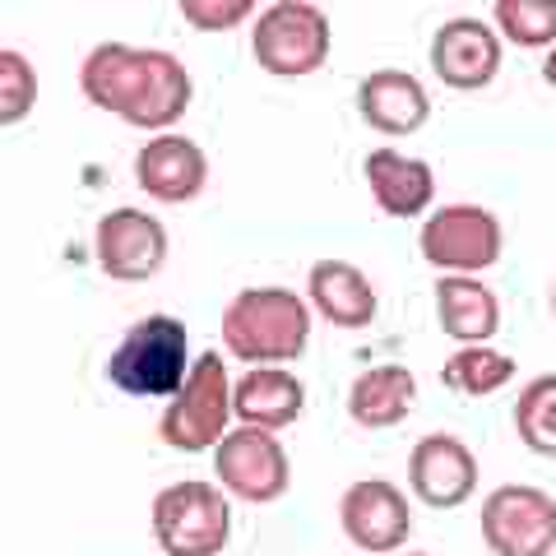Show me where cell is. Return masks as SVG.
Instances as JSON below:
<instances>
[{"mask_svg": "<svg viewBox=\"0 0 556 556\" xmlns=\"http://www.w3.org/2000/svg\"><path fill=\"white\" fill-rule=\"evenodd\" d=\"M79 93L93 108L130 121L135 130L172 135V126L190 112V70L159 47L98 42L79 65Z\"/></svg>", "mask_w": 556, "mask_h": 556, "instance_id": "1", "label": "cell"}, {"mask_svg": "<svg viewBox=\"0 0 556 556\" xmlns=\"http://www.w3.org/2000/svg\"><path fill=\"white\" fill-rule=\"evenodd\" d=\"M223 348L251 367H283L298 362L311 343V311L288 288H241L223 306Z\"/></svg>", "mask_w": 556, "mask_h": 556, "instance_id": "2", "label": "cell"}, {"mask_svg": "<svg viewBox=\"0 0 556 556\" xmlns=\"http://www.w3.org/2000/svg\"><path fill=\"white\" fill-rule=\"evenodd\" d=\"M186 325L177 316H144L135 320L108 357V376L121 394L135 399H177L190 376Z\"/></svg>", "mask_w": 556, "mask_h": 556, "instance_id": "3", "label": "cell"}, {"mask_svg": "<svg viewBox=\"0 0 556 556\" xmlns=\"http://www.w3.org/2000/svg\"><path fill=\"white\" fill-rule=\"evenodd\" d=\"M153 538L167 556H218L232 538V501L218 482H172L153 501Z\"/></svg>", "mask_w": 556, "mask_h": 556, "instance_id": "4", "label": "cell"}, {"mask_svg": "<svg viewBox=\"0 0 556 556\" xmlns=\"http://www.w3.org/2000/svg\"><path fill=\"white\" fill-rule=\"evenodd\" d=\"M228 417H232V376L223 353L195 357L186 386L177 399H167V413L159 422V437L181 450V455H200V450H218L228 437Z\"/></svg>", "mask_w": 556, "mask_h": 556, "instance_id": "5", "label": "cell"}, {"mask_svg": "<svg viewBox=\"0 0 556 556\" xmlns=\"http://www.w3.org/2000/svg\"><path fill=\"white\" fill-rule=\"evenodd\" d=\"M251 51L255 65L278 79L316 75L329 61V20L320 5L306 0H274L255 14L251 24Z\"/></svg>", "mask_w": 556, "mask_h": 556, "instance_id": "6", "label": "cell"}, {"mask_svg": "<svg viewBox=\"0 0 556 556\" xmlns=\"http://www.w3.org/2000/svg\"><path fill=\"white\" fill-rule=\"evenodd\" d=\"M417 251H422L427 265H437L445 274H482L506 251V232H501V218L492 208L445 204L437 214H427Z\"/></svg>", "mask_w": 556, "mask_h": 556, "instance_id": "7", "label": "cell"}, {"mask_svg": "<svg viewBox=\"0 0 556 556\" xmlns=\"http://www.w3.org/2000/svg\"><path fill=\"white\" fill-rule=\"evenodd\" d=\"M478 529L492 556H547L556 547V501L543 486L506 482L482 501Z\"/></svg>", "mask_w": 556, "mask_h": 556, "instance_id": "8", "label": "cell"}, {"mask_svg": "<svg viewBox=\"0 0 556 556\" xmlns=\"http://www.w3.org/2000/svg\"><path fill=\"white\" fill-rule=\"evenodd\" d=\"M214 473L228 496L247 501V506H269V501L288 492L292 464L274 431L232 427L228 437H223V445L214 450Z\"/></svg>", "mask_w": 556, "mask_h": 556, "instance_id": "9", "label": "cell"}, {"mask_svg": "<svg viewBox=\"0 0 556 556\" xmlns=\"http://www.w3.org/2000/svg\"><path fill=\"white\" fill-rule=\"evenodd\" d=\"M98 265L116 283H149L167 265V228L149 208H112L93 232Z\"/></svg>", "mask_w": 556, "mask_h": 556, "instance_id": "10", "label": "cell"}, {"mask_svg": "<svg viewBox=\"0 0 556 556\" xmlns=\"http://www.w3.org/2000/svg\"><path fill=\"white\" fill-rule=\"evenodd\" d=\"M339 525H343L353 547L380 556V552H399L408 543L413 510H408V496L399 492L394 482L362 478V482L348 486L343 501H339Z\"/></svg>", "mask_w": 556, "mask_h": 556, "instance_id": "11", "label": "cell"}, {"mask_svg": "<svg viewBox=\"0 0 556 556\" xmlns=\"http://www.w3.org/2000/svg\"><path fill=\"white\" fill-rule=\"evenodd\" d=\"M408 486L431 510H455L478 492V459L459 437L431 431L408 450Z\"/></svg>", "mask_w": 556, "mask_h": 556, "instance_id": "12", "label": "cell"}, {"mask_svg": "<svg viewBox=\"0 0 556 556\" xmlns=\"http://www.w3.org/2000/svg\"><path fill=\"white\" fill-rule=\"evenodd\" d=\"M431 70L445 89H486L501 75V33L486 20H445L431 33Z\"/></svg>", "mask_w": 556, "mask_h": 556, "instance_id": "13", "label": "cell"}, {"mask_svg": "<svg viewBox=\"0 0 556 556\" xmlns=\"http://www.w3.org/2000/svg\"><path fill=\"white\" fill-rule=\"evenodd\" d=\"M135 181L159 204H190L208 181V159L186 135H153L135 153Z\"/></svg>", "mask_w": 556, "mask_h": 556, "instance_id": "14", "label": "cell"}, {"mask_svg": "<svg viewBox=\"0 0 556 556\" xmlns=\"http://www.w3.org/2000/svg\"><path fill=\"white\" fill-rule=\"evenodd\" d=\"M357 112L380 135H417L431 116V98L408 70H371L357 84Z\"/></svg>", "mask_w": 556, "mask_h": 556, "instance_id": "15", "label": "cell"}, {"mask_svg": "<svg viewBox=\"0 0 556 556\" xmlns=\"http://www.w3.org/2000/svg\"><path fill=\"white\" fill-rule=\"evenodd\" d=\"M311 306L334 325V329H367L380 311V298L371 288V278L348 260H316L306 274Z\"/></svg>", "mask_w": 556, "mask_h": 556, "instance_id": "16", "label": "cell"}, {"mask_svg": "<svg viewBox=\"0 0 556 556\" xmlns=\"http://www.w3.org/2000/svg\"><path fill=\"white\" fill-rule=\"evenodd\" d=\"M302 408H306L302 380L283 367H251L232 386V413L241 417V427H260L278 437L283 427L298 422Z\"/></svg>", "mask_w": 556, "mask_h": 556, "instance_id": "17", "label": "cell"}, {"mask_svg": "<svg viewBox=\"0 0 556 556\" xmlns=\"http://www.w3.org/2000/svg\"><path fill=\"white\" fill-rule=\"evenodd\" d=\"M367 186H371V200L380 204V214L417 218V214H427L431 195H437V172L422 159H408V153L371 149L367 153Z\"/></svg>", "mask_w": 556, "mask_h": 556, "instance_id": "18", "label": "cell"}, {"mask_svg": "<svg viewBox=\"0 0 556 556\" xmlns=\"http://www.w3.org/2000/svg\"><path fill=\"white\" fill-rule=\"evenodd\" d=\"M437 325L441 334H450L459 348L486 343L501 329V302L482 278L468 274H450L437 278Z\"/></svg>", "mask_w": 556, "mask_h": 556, "instance_id": "19", "label": "cell"}, {"mask_svg": "<svg viewBox=\"0 0 556 556\" xmlns=\"http://www.w3.org/2000/svg\"><path fill=\"white\" fill-rule=\"evenodd\" d=\"M413 399H417V376L408 367H399V362H386V367H367L353 380L348 417L367 431L399 427L413 413Z\"/></svg>", "mask_w": 556, "mask_h": 556, "instance_id": "20", "label": "cell"}, {"mask_svg": "<svg viewBox=\"0 0 556 556\" xmlns=\"http://www.w3.org/2000/svg\"><path fill=\"white\" fill-rule=\"evenodd\" d=\"M515 380V357L501 353L492 343H473V348H459V353L445 357L441 367V386L468 394V399H486L496 390H506Z\"/></svg>", "mask_w": 556, "mask_h": 556, "instance_id": "21", "label": "cell"}, {"mask_svg": "<svg viewBox=\"0 0 556 556\" xmlns=\"http://www.w3.org/2000/svg\"><path fill=\"white\" fill-rule=\"evenodd\" d=\"M515 431L525 441L529 455L556 459V371L538 376L529 390H519L515 399Z\"/></svg>", "mask_w": 556, "mask_h": 556, "instance_id": "22", "label": "cell"}, {"mask_svg": "<svg viewBox=\"0 0 556 556\" xmlns=\"http://www.w3.org/2000/svg\"><path fill=\"white\" fill-rule=\"evenodd\" d=\"M492 20L515 47H556V0H496Z\"/></svg>", "mask_w": 556, "mask_h": 556, "instance_id": "23", "label": "cell"}, {"mask_svg": "<svg viewBox=\"0 0 556 556\" xmlns=\"http://www.w3.org/2000/svg\"><path fill=\"white\" fill-rule=\"evenodd\" d=\"M38 102V75L24 51L0 47V126H20Z\"/></svg>", "mask_w": 556, "mask_h": 556, "instance_id": "24", "label": "cell"}, {"mask_svg": "<svg viewBox=\"0 0 556 556\" xmlns=\"http://www.w3.org/2000/svg\"><path fill=\"white\" fill-rule=\"evenodd\" d=\"M251 10H255L251 0H181V14L190 20V28H204V33L237 28Z\"/></svg>", "mask_w": 556, "mask_h": 556, "instance_id": "25", "label": "cell"}, {"mask_svg": "<svg viewBox=\"0 0 556 556\" xmlns=\"http://www.w3.org/2000/svg\"><path fill=\"white\" fill-rule=\"evenodd\" d=\"M543 79L552 84V89H556V47L547 51V56H543Z\"/></svg>", "mask_w": 556, "mask_h": 556, "instance_id": "26", "label": "cell"}, {"mask_svg": "<svg viewBox=\"0 0 556 556\" xmlns=\"http://www.w3.org/2000/svg\"><path fill=\"white\" fill-rule=\"evenodd\" d=\"M552 316H556V288H552Z\"/></svg>", "mask_w": 556, "mask_h": 556, "instance_id": "27", "label": "cell"}, {"mask_svg": "<svg viewBox=\"0 0 556 556\" xmlns=\"http://www.w3.org/2000/svg\"><path fill=\"white\" fill-rule=\"evenodd\" d=\"M404 556H431V552H404Z\"/></svg>", "mask_w": 556, "mask_h": 556, "instance_id": "28", "label": "cell"}]
</instances>
